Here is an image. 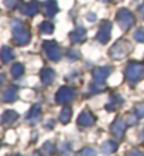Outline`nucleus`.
I'll list each match as a JSON object with an SVG mask.
<instances>
[{
  "instance_id": "nucleus-1",
  "label": "nucleus",
  "mask_w": 144,
  "mask_h": 156,
  "mask_svg": "<svg viewBox=\"0 0 144 156\" xmlns=\"http://www.w3.org/2000/svg\"><path fill=\"white\" fill-rule=\"evenodd\" d=\"M13 37L17 45H25L30 41V31L18 20H13Z\"/></svg>"
},
{
  "instance_id": "nucleus-2",
  "label": "nucleus",
  "mask_w": 144,
  "mask_h": 156,
  "mask_svg": "<svg viewBox=\"0 0 144 156\" xmlns=\"http://www.w3.org/2000/svg\"><path fill=\"white\" fill-rule=\"evenodd\" d=\"M144 67L140 62H130L126 68V78L130 84H136L143 78Z\"/></svg>"
},
{
  "instance_id": "nucleus-3",
  "label": "nucleus",
  "mask_w": 144,
  "mask_h": 156,
  "mask_svg": "<svg viewBox=\"0 0 144 156\" xmlns=\"http://www.w3.org/2000/svg\"><path fill=\"white\" fill-rule=\"evenodd\" d=\"M117 21H119L120 27L123 30H129L134 24V16H133L132 12H129L126 9H122V10L117 13Z\"/></svg>"
},
{
  "instance_id": "nucleus-4",
  "label": "nucleus",
  "mask_w": 144,
  "mask_h": 156,
  "mask_svg": "<svg viewBox=\"0 0 144 156\" xmlns=\"http://www.w3.org/2000/svg\"><path fill=\"white\" fill-rule=\"evenodd\" d=\"M44 51H45L47 58L51 61H58L61 58V50H59L55 41H45L44 43Z\"/></svg>"
},
{
  "instance_id": "nucleus-5",
  "label": "nucleus",
  "mask_w": 144,
  "mask_h": 156,
  "mask_svg": "<svg viewBox=\"0 0 144 156\" xmlns=\"http://www.w3.org/2000/svg\"><path fill=\"white\" fill-rule=\"evenodd\" d=\"M130 51V47L127 45L126 41H119L117 44H115L110 50V57L119 60V58H123L127 55V53Z\"/></svg>"
},
{
  "instance_id": "nucleus-6",
  "label": "nucleus",
  "mask_w": 144,
  "mask_h": 156,
  "mask_svg": "<svg viewBox=\"0 0 144 156\" xmlns=\"http://www.w3.org/2000/svg\"><path fill=\"white\" fill-rule=\"evenodd\" d=\"M74 97H75L74 90H71L68 87H62V88H59L57 95H55V99H57L58 104H66V102H69V101H72Z\"/></svg>"
},
{
  "instance_id": "nucleus-7",
  "label": "nucleus",
  "mask_w": 144,
  "mask_h": 156,
  "mask_svg": "<svg viewBox=\"0 0 144 156\" xmlns=\"http://www.w3.org/2000/svg\"><path fill=\"white\" fill-rule=\"evenodd\" d=\"M126 126H127V123H126V121L122 118H117L115 121V122L112 123V128H110V131L112 133L116 136V138H123L124 135V132H126Z\"/></svg>"
},
{
  "instance_id": "nucleus-8",
  "label": "nucleus",
  "mask_w": 144,
  "mask_h": 156,
  "mask_svg": "<svg viewBox=\"0 0 144 156\" xmlns=\"http://www.w3.org/2000/svg\"><path fill=\"white\" fill-rule=\"evenodd\" d=\"M110 31H112V23L110 21H105L100 24V29H99L98 33V40L102 43V44H106L109 38H110Z\"/></svg>"
},
{
  "instance_id": "nucleus-9",
  "label": "nucleus",
  "mask_w": 144,
  "mask_h": 156,
  "mask_svg": "<svg viewBox=\"0 0 144 156\" xmlns=\"http://www.w3.org/2000/svg\"><path fill=\"white\" fill-rule=\"evenodd\" d=\"M112 73L110 67H98L93 70V78H95V82L98 84H103L106 81V78L109 77V74Z\"/></svg>"
},
{
  "instance_id": "nucleus-10",
  "label": "nucleus",
  "mask_w": 144,
  "mask_h": 156,
  "mask_svg": "<svg viewBox=\"0 0 144 156\" xmlns=\"http://www.w3.org/2000/svg\"><path fill=\"white\" fill-rule=\"evenodd\" d=\"M95 121H96L95 115L89 111H83L78 118V123L81 126H91V125L95 123Z\"/></svg>"
},
{
  "instance_id": "nucleus-11",
  "label": "nucleus",
  "mask_w": 144,
  "mask_h": 156,
  "mask_svg": "<svg viewBox=\"0 0 144 156\" xmlns=\"http://www.w3.org/2000/svg\"><path fill=\"white\" fill-rule=\"evenodd\" d=\"M38 10H40L38 2H30V3H27L25 6H23V9H21V12L24 13L25 16H35L38 13Z\"/></svg>"
},
{
  "instance_id": "nucleus-12",
  "label": "nucleus",
  "mask_w": 144,
  "mask_h": 156,
  "mask_svg": "<svg viewBox=\"0 0 144 156\" xmlns=\"http://www.w3.org/2000/svg\"><path fill=\"white\" fill-rule=\"evenodd\" d=\"M41 81L42 84H45V85H49L51 82L54 81V78H55V71L52 68H42L41 70Z\"/></svg>"
},
{
  "instance_id": "nucleus-13",
  "label": "nucleus",
  "mask_w": 144,
  "mask_h": 156,
  "mask_svg": "<svg viewBox=\"0 0 144 156\" xmlns=\"http://www.w3.org/2000/svg\"><path fill=\"white\" fill-rule=\"evenodd\" d=\"M14 58V51H13L10 47H7V45H4V47H2V50H0V60L4 62V64H7V62H10Z\"/></svg>"
},
{
  "instance_id": "nucleus-14",
  "label": "nucleus",
  "mask_w": 144,
  "mask_h": 156,
  "mask_svg": "<svg viewBox=\"0 0 144 156\" xmlns=\"http://www.w3.org/2000/svg\"><path fill=\"white\" fill-rule=\"evenodd\" d=\"M18 119V114L16 111H12V109H8V111H4V114L2 115V123L4 125H10L13 123L14 121Z\"/></svg>"
},
{
  "instance_id": "nucleus-15",
  "label": "nucleus",
  "mask_w": 144,
  "mask_h": 156,
  "mask_svg": "<svg viewBox=\"0 0 144 156\" xmlns=\"http://www.w3.org/2000/svg\"><path fill=\"white\" fill-rule=\"evenodd\" d=\"M57 12H58V6L55 0H47V2H44V13H45V16L51 17Z\"/></svg>"
},
{
  "instance_id": "nucleus-16",
  "label": "nucleus",
  "mask_w": 144,
  "mask_h": 156,
  "mask_svg": "<svg viewBox=\"0 0 144 156\" xmlns=\"http://www.w3.org/2000/svg\"><path fill=\"white\" fill-rule=\"evenodd\" d=\"M102 153H105V155H110V153L116 152V149H117V144H116L115 140H106V142H103L102 145Z\"/></svg>"
},
{
  "instance_id": "nucleus-17",
  "label": "nucleus",
  "mask_w": 144,
  "mask_h": 156,
  "mask_svg": "<svg viewBox=\"0 0 144 156\" xmlns=\"http://www.w3.org/2000/svg\"><path fill=\"white\" fill-rule=\"evenodd\" d=\"M17 99V90L14 87H10L7 90L4 91L3 94V101L4 102H14Z\"/></svg>"
},
{
  "instance_id": "nucleus-18",
  "label": "nucleus",
  "mask_w": 144,
  "mask_h": 156,
  "mask_svg": "<svg viewBox=\"0 0 144 156\" xmlns=\"http://www.w3.org/2000/svg\"><path fill=\"white\" fill-rule=\"evenodd\" d=\"M85 38H86V33H85V30L81 29V27L71 33V40L74 41V43H82Z\"/></svg>"
},
{
  "instance_id": "nucleus-19",
  "label": "nucleus",
  "mask_w": 144,
  "mask_h": 156,
  "mask_svg": "<svg viewBox=\"0 0 144 156\" xmlns=\"http://www.w3.org/2000/svg\"><path fill=\"white\" fill-rule=\"evenodd\" d=\"M40 111H41V109H40V105H34V107L30 109L28 114H27V119H28V121L35 122V121L40 118V115H41V114H40Z\"/></svg>"
},
{
  "instance_id": "nucleus-20",
  "label": "nucleus",
  "mask_w": 144,
  "mask_h": 156,
  "mask_svg": "<svg viewBox=\"0 0 144 156\" xmlns=\"http://www.w3.org/2000/svg\"><path fill=\"white\" fill-rule=\"evenodd\" d=\"M54 152H55V145L52 142H45L44 146L41 148V153L44 156H51Z\"/></svg>"
},
{
  "instance_id": "nucleus-21",
  "label": "nucleus",
  "mask_w": 144,
  "mask_h": 156,
  "mask_svg": "<svg viewBox=\"0 0 144 156\" xmlns=\"http://www.w3.org/2000/svg\"><path fill=\"white\" fill-rule=\"evenodd\" d=\"M72 118V111H71V108H64L61 111V115H59V121L62 123H68Z\"/></svg>"
},
{
  "instance_id": "nucleus-22",
  "label": "nucleus",
  "mask_w": 144,
  "mask_h": 156,
  "mask_svg": "<svg viewBox=\"0 0 144 156\" xmlns=\"http://www.w3.org/2000/svg\"><path fill=\"white\" fill-rule=\"evenodd\" d=\"M23 74H24V66L20 64V62H16V64L12 67V75L13 77H16V78H18Z\"/></svg>"
},
{
  "instance_id": "nucleus-23",
  "label": "nucleus",
  "mask_w": 144,
  "mask_h": 156,
  "mask_svg": "<svg viewBox=\"0 0 144 156\" xmlns=\"http://www.w3.org/2000/svg\"><path fill=\"white\" fill-rule=\"evenodd\" d=\"M40 31H41L42 34H51L54 31L52 23H49V21H42L41 24H40Z\"/></svg>"
},
{
  "instance_id": "nucleus-24",
  "label": "nucleus",
  "mask_w": 144,
  "mask_h": 156,
  "mask_svg": "<svg viewBox=\"0 0 144 156\" xmlns=\"http://www.w3.org/2000/svg\"><path fill=\"white\" fill-rule=\"evenodd\" d=\"M76 156H96V151L93 148H83L76 153Z\"/></svg>"
},
{
  "instance_id": "nucleus-25",
  "label": "nucleus",
  "mask_w": 144,
  "mask_h": 156,
  "mask_svg": "<svg viewBox=\"0 0 144 156\" xmlns=\"http://www.w3.org/2000/svg\"><path fill=\"white\" fill-rule=\"evenodd\" d=\"M134 114L137 115V118H143L144 116V102L137 104L134 107Z\"/></svg>"
},
{
  "instance_id": "nucleus-26",
  "label": "nucleus",
  "mask_w": 144,
  "mask_h": 156,
  "mask_svg": "<svg viewBox=\"0 0 144 156\" xmlns=\"http://www.w3.org/2000/svg\"><path fill=\"white\" fill-rule=\"evenodd\" d=\"M59 149H61V155L62 156H68L69 155V152H71V146L68 144H61Z\"/></svg>"
},
{
  "instance_id": "nucleus-27",
  "label": "nucleus",
  "mask_w": 144,
  "mask_h": 156,
  "mask_svg": "<svg viewBox=\"0 0 144 156\" xmlns=\"http://www.w3.org/2000/svg\"><path fill=\"white\" fill-rule=\"evenodd\" d=\"M134 40L140 41V43H144V30L143 29H139L134 33Z\"/></svg>"
},
{
  "instance_id": "nucleus-28",
  "label": "nucleus",
  "mask_w": 144,
  "mask_h": 156,
  "mask_svg": "<svg viewBox=\"0 0 144 156\" xmlns=\"http://www.w3.org/2000/svg\"><path fill=\"white\" fill-rule=\"evenodd\" d=\"M137 115L136 114H130V115L127 116V121H126V123H127V125H134V123L137 122Z\"/></svg>"
},
{
  "instance_id": "nucleus-29",
  "label": "nucleus",
  "mask_w": 144,
  "mask_h": 156,
  "mask_svg": "<svg viewBox=\"0 0 144 156\" xmlns=\"http://www.w3.org/2000/svg\"><path fill=\"white\" fill-rule=\"evenodd\" d=\"M66 55L71 58V60H76V58H79V53L78 50H69L68 53H66Z\"/></svg>"
},
{
  "instance_id": "nucleus-30",
  "label": "nucleus",
  "mask_w": 144,
  "mask_h": 156,
  "mask_svg": "<svg viewBox=\"0 0 144 156\" xmlns=\"http://www.w3.org/2000/svg\"><path fill=\"white\" fill-rule=\"evenodd\" d=\"M18 3V0H4V6L8 9H14Z\"/></svg>"
},
{
  "instance_id": "nucleus-31",
  "label": "nucleus",
  "mask_w": 144,
  "mask_h": 156,
  "mask_svg": "<svg viewBox=\"0 0 144 156\" xmlns=\"http://www.w3.org/2000/svg\"><path fill=\"white\" fill-rule=\"evenodd\" d=\"M127 156H144V153L141 152L140 149H134V151H132V152L129 153Z\"/></svg>"
},
{
  "instance_id": "nucleus-32",
  "label": "nucleus",
  "mask_w": 144,
  "mask_h": 156,
  "mask_svg": "<svg viewBox=\"0 0 144 156\" xmlns=\"http://www.w3.org/2000/svg\"><path fill=\"white\" fill-rule=\"evenodd\" d=\"M88 20L95 21V20H96V16H95V14H92V13H91V14H88Z\"/></svg>"
},
{
  "instance_id": "nucleus-33",
  "label": "nucleus",
  "mask_w": 144,
  "mask_h": 156,
  "mask_svg": "<svg viewBox=\"0 0 144 156\" xmlns=\"http://www.w3.org/2000/svg\"><path fill=\"white\" fill-rule=\"evenodd\" d=\"M3 81H4V74H0V85L3 84Z\"/></svg>"
},
{
  "instance_id": "nucleus-34",
  "label": "nucleus",
  "mask_w": 144,
  "mask_h": 156,
  "mask_svg": "<svg viewBox=\"0 0 144 156\" xmlns=\"http://www.w3.org/2000/svg\"><path fill=\"white\" fill-rule=\"evenodd\" d=\"M141 139L144 140V129H143V132H141Z\"/></svg>"
},
{
  "instance_id": "nucleus-35",
  "label": "nucleus",
  "mask_w": 144,
  "mask_h": 156,
  "mask_svg": "<svg viewBox=\"0 0 144 156\" xmlns=\"http://www.w3.org/2000/svg\"><path fill=\"white\" fill-rule=\"evenodd\" d=\"M102 2H107V0H102Z\"/></svg>"
},
{
  "instance_id": "nucleus-36",
  "label": "nucleus",
  "mask_w": 144,
  "mask_h": 156,
  "mask_svg": "<svg viewBox=\"0 0 144 156\" xmlns=\"http://www.w3.org/2000/svg\"><path fill=\"white\" fill-rule=\"evenodd\" d=\"M17 156H20V155H17Z\"/></svg>"
}]
</instances>
